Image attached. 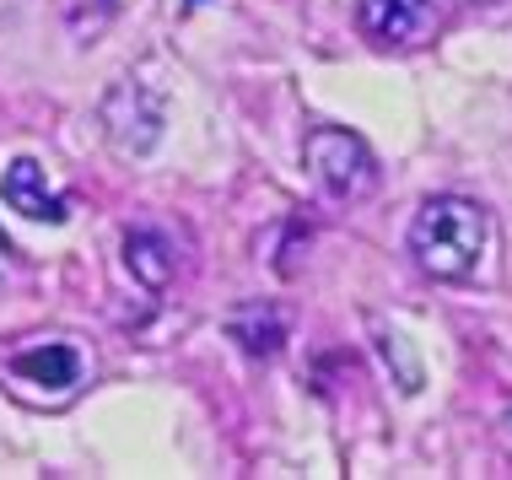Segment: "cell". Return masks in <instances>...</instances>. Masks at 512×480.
Here are the masks:
<instances>
[{"mask_svg":"<svg viewBox=\"0 0 512 480\" xmlns=\"http://www.w3.org/2000/svg\"><path fill=\"white\" fill-rule=\"evenodd\" d=\"M410 254L426 276L469 281L491 254V211L475 200H464V195L426 200L410 222Z\"/></svg>","mask_w":512,"mask_h":480,"instance_id":"cell-1","label":"cell"},{"mask_svg":"<svg viewBox=\"0 0 512 480\" xmlns=\"http://www.w3.org/2000/svg\"><path fill=\"white\" fill-rule=\"evenodd\" d=\"M0 378L33 405H65L92 383V351L76 335H27L0 351Z\"/></svg>","mask_w":512,"mask_h":480,"instance_id":"cell-2","label":"cell"},{"mask_svg":"<svg viewBox=\"0 0 512 480\" xmlns=\"http://www.w3.org/2000/svg\"><path fill=\"white\" fill-rule=\"evenodd\" d=\"M308 168L324 184V195H335V200H367L378 189V157L367 152L362 135H351L340 125H318L308 135Z\"/></svg>","mask_w":512,"mask_h":480,"instance_id":"cell-3","label":"cell"},{"mask_svg":"<svg viewBox=\"0 0 512 480\" xmlns=\"http://www.w3.org/2000/svg\"><path fill=\"white\" fill-rule=\"evenodd\" d=\"M162 119H168V108H162V98L146 87V81H119V87L103 98L108 141H114L119 152H130V157H146L151 146L162 141Z\"/></svg>","mask_w":512,"mask_h":480,"instance_id":"cell-4","label":"cell"},{"mask_svg":"<svg viewBox=\"0 0 512 480\" xmlns=\"http://www.w3.org/2000/svg\"><path fill=\"white\" fill-rule=\"evenodd\" d=\"M356 27L383 49H415L442 27V0H356Z\"/></svg>","mask_w":512,"mask_h":480,"instance_id":"cell-5","label":"cell"},{"mask_svg":"<svg viewBox=\"0 0 512 480\" xmlns=\"http://www.w3.org/2000/svg\"><path fill=\"white\" fill-rule=\"evenodd\" d=\"M0 200H6L17 216H27V222H65V216H71V195L54 189L44 162H33V157H17L6 168V178H0Z\"/></svg>","mask_w":512,"mask_h":480,"instance_id":"cell-6","label":"cell"},{"mask_svg":"<svg viewBox=\"0 0 512 480\" xmlns=\"http://www.w3.org/2000/svg\"><path fill=\"white\" fill-rule=\"evenodd\" d=\"M227 335L238 340L248 356H275L286 346V313L270 308V303H248L227 319Z\"/></svg>","mask_w":512,"mask_h":480,"instance_id":"cell-7","label":"cell"},{"mask_svg":"<svg viewBox=\"0 0 512 480\" xmlns=\"http://www.w3.org/2000/svg\"><path fill=\"white\" fill-rule=\"evenodd\" d=\"M124 265L141 276L151 292H162L173 276H178V254H173V243L162 238V232H151V227H141V232H130L124 238Z\"/></svg>","mask_w":512,"mask_h":480,"instance_id":"cell-8","label":"cell"},{"mask_svg":"<svg viewBox=\"0 0 512 480\" xmlns=\"http://www.w3.org/2000/svg\"><path fill=\"white\" fill-rule=\"evenodd\" d=\"M184 6H200V0H184Z\"/></svg>","mask_w":512,"mask_h":480,"instance_id":"cell-9","label":"cell"}]
</instances>
